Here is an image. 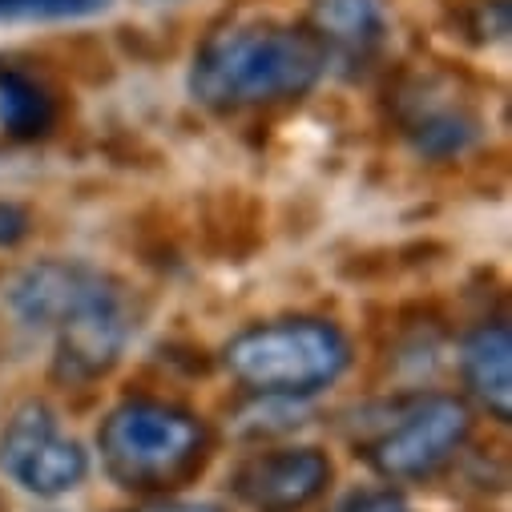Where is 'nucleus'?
I'll list each match as a JSON object with an SVG mask.
<instances>
[{
	"label": "nucleus",
	"mask_w": 512,
	"mask_h": 512,
	"mask_svg": "<svg viewBox=\"0 0 512 512\" xmlns=\"http://www.w3.org/2000/svg\"><path fill=\"white\" fill-rule=\"evenodd\" d=\"M0 472L29 496L57 500L81 488L89 456L49 404L29 400L0 428Z\"/></svg>",
	"instance_id": "obj_6"
},
{
	"label": "nucleus",
	"mask_w": 512,
	"mask_h": 512,
	"mask_svg": "<svg viewBox=\"0 0 512 512\" xmlns=\"http://www.w3.org/2000/svg\"><path fill=\"white\" fill-rule=\"evenodd\" d=\"M327 53L311 29L287 21H234L202 41L190 61V97L214 113H242L311 93Z\"/></svg>",
	"instance_id": "obj_2"
},
{
	"label": "nucleus",
	"mask_w": 512,
	"mask_h": 512,
	"mask_svg": "<svg viewBox=\"0 0 512 512\" xmlns=\"http://www.w3.org/2000/svg\"><path fill=\"white\" fill-rule=\"evenodd\" d=\"M9 319L49 343L53 375L65 383L101 379L138 331L134 299L109 271L81 259H41L0 283Z\"/></svg>",
	"instance_id": "obj_1"
},
{
	"label": "nucleus",
	"mask_w": 512,
	"mask_h": 512,
	"mask_svg": "<svg viewBox=\"0 0 512 512\" xmlns=\"http://www.w3.org/2000/svg\"><path fill=\"white\" fill-rule=\"evenodd\" d=\"M101 464L109 480L130 492H170L186 484L206 456V428L158 400L117 404L97 432Z\"/></svg>",
	"instance_id": "obj_4"
},
{
	"label": "nucleus",
	"mask_w": 512,
	"mask_h": 512,
	"mask_svg": "<svg viewBox=\"0 0 512 512\" xmlns=\"http://www.w3.org/2000/svg\"><path fill=\"white\" fill-rule=\"evenodd\" d=\"M25 234H29V218H25V210L13 206V202H0V250L17 246Z\"/></svg>",
	"instance_id": "obj_14"
},
{
	"label": "nucleus",
	"mask_w": 512,
	"mask_h": 512,
	"mask_svg": "<svg viewBox=\"0 0 512 512\" xmlns=\"http://www.w3.org/2000/svg\"><path fill=\"white\" fill-rule=\"evenodd\" d=\"M460 371L480 408L508 424L512 420V331L508 323H484L464 339Z\"/></svg>",
	"instance_id": "obj_9"
},
{
	"label": "nucleus",
	"mask_w": 512,
	"mask_h": 512,
	"mask_svg": "<svg viewBox=\"0 0 512 512\" xmlns=\"http://www.w3.org/2000/svg\"><path fill=\"white\" fill-rule=\"evenodd\" d=\"M311 37L331 61H371L388 37L383 0H311Z\"/></svg>",
	"instance_id": "obj_8"
},
{
	"label": "nucleus",
	"mask_w": 512,
	"mask_h": 512,
	"mask_svg": "<svg viewBox=\"0 0 512 512\" xmlns=\"http://www.w3.org/2000/svg\"><path fill=\"white\" fill-rule=\"evenodd\" d=\"M226 371L246 392L267 400L315 396L347 371L351 347L335 323L323 319H275L246 327L222 351Z\"/></svg>",
	"instance_id": "obj_3"
},
{
	"label": "nucleus",
	"mask_w": 512,
	"mask_h": 512,
	"mask_svg": "<svg viewBox=\"0 0 512 512\" xmlns=\"http://www.w3.org/2000/svg\"><path fill=\"white\" fill-rule=\"evenodd\" d=\"M331 480V460L319 448H271L234 468L230 488L238 500L263 512L311 504Z\"/></svg>",
	"instance_id": "obj_7"
},
{
	"label": "nucleus",
	"mask_w": 512,
	"mask_h": 512,
	"mask_svg": "<svg viewBox=\"0 0 512 512\" xmlns=\"http://www.w3.org/2000/svg\"><path fill=\"white\" fill-rule=\"evenodd\" d=\"M343 512H412L408 500L400 492H388V488H375V492H359L343 504Z\"/></svg>",
	"instance_id": "obj_13"
},
{
	"label": "nucleus",
	"mask_w": 512,
	"mask_h": 512,
	"mask_svg": "<svg viewBox=\"0 0 512 512\" xmlns=\"http://www.w3.org/2000/svg\"><path fill=\"white\" fill-rule=\"evenodd\" d=\"M130 512H222L218 504H202V500H150L142 508H130Z\"/></svg>",
	"instance_id": "obj_15"
},
{
	"label": "nucleus",
	"mask_w": 512,
	"mask_h": 512,
	"mask_svg": "<svg viewBox=\"0 0 512 512\" xmlns=\"http://www.w3.org/2000/svg\"><path fill=\"white\" fill-rule=\"evenodd\" d=\"M53 121V101L37 81L17 69H0V130L13 138H37Z\"/></svg>",
	"instance_id": "obj_11"
},
{
	"label": "nucleus",
	"mask_w": 512,
	"mask_h": 512,
	"mask_svg": "<svg viewBox=\"0 0 512 512\" xmlns=\"http://www.w3.org/2000/svg\"><path fill=\"white\" fill-rule=\"evenodd\" d=\"M472 416L452 396H424L404 408L375 432L367 460L383 480H424L436 476L468 440Z\"/></svg>",
	"instance_id": "obj_5"
},
{
	"label": "nucleus",
	"mask_w": 512,
	"mask_h": 512,
	"mask_svg": "<svg viewBox=\"0 0 512 512\" xmlns=\"http://www.w3.org/2000/svg\"><path fill=\"white\" fill-rule=\"evenodd\" d=\"M109 0H0V21H65L101 13Z\"/></svg>",
	"instance_id": "obj_12"
},
{
	"label": "nucleus",
	"mask_w": 512,
	"mask_h": 512,
	"mask_svg": "<svg viewBox=\"0 0 512 512\" xmlns=\"http://www.w3.org/2000/svg\"><path fill=\"white\" fill-rule=\"evenodd\" d=\"M404 125H408V138L416 142V150H420V154H432V158L464 154V150L476 142V134H480L476 117H472L468 105H460L456 97H444V101L416 97Z\"/></svg>",
	"instance_id": "obj_10"
},
{
	"label": "nucleus",
	"mask_w": 512,
	"mask_h": 512,
	"mask_svg": "<svg viewBox=\"0 0 512 512\" xmlns=\"http://www.w3.org/2000/svg\"><path fill=\"white\" fill-rule=\"evenodd\" d=\"M146 9H170V5H182V0H138Z\"/></svg>",
	"instance_id": "obj_16"
}]
</instances>
